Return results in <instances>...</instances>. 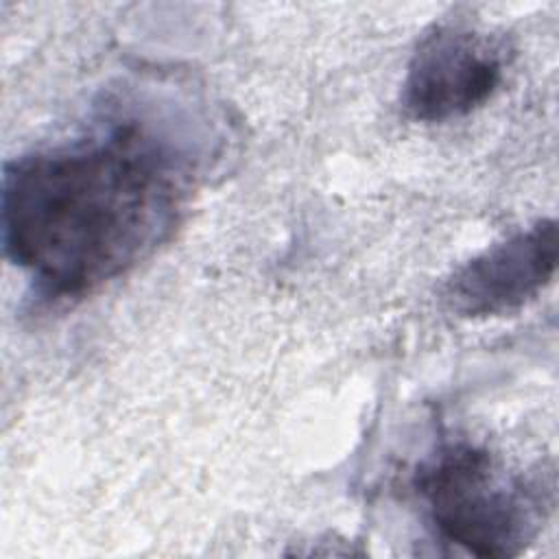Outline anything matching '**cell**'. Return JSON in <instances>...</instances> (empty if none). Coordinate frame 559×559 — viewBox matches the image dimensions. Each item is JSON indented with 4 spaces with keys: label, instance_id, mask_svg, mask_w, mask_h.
I'll use <instances>...</instances> for the list:
<instances>
[{
    "label": "cell",
    "instance_id": "cell-1",
    "mask_svg": "<svg viewBox=\"0 0 559 559\" xmlns=\"http://www.w3.org/2000/svg\"><path fill=\"white\" fill-rule=\"evenodd\" d=\"M124 98L72 140L9 159L2 247L37 297L72 301L124 275L179 225L199 173L183 122Z\"/></svg>",
    "mask_w": 559,
    "mask_h": 559
},
{
    "label": "cell",
    "instance_id": "cell-2",
    "mask_svg": "<svg viewBox=\"0 0 559 559\" xmlns=\"http://www.w3.org/2000/svg\"><path fill=\"white\" fill-rule=\"evenodd\" d=\"M435 535L476 557H515L537 537L552 509V480L515 474L483 445L441 439L413 474Z\"/></svg>",
    "mask_w": 559,
    "mask_h": 559
},
{
    "label": "cell",
    "instance_id": "cell-3",
    "mask_svg": "<svg viewBox=\"0 0 559 559\" xmlns=\"http://www.w3.org/2000/svg\"><path fill=\"white\" fill-rule=\"evenodd\" d=\"M504 46L467 24H435L419 39L402 83V107L419 122H445L485 105L504 79Z\"/></svg>",
    "mask_w": 559,
    "mask_h": 559
},
{
    "label": "cell",
    "instance_id": "cell-4",
    "mask_svg": "<svg viewBox=\"0 0 559 559\" xmlns=\"http://www.w3.org/2000/svg\"><path fill=\"white\" fill-rule=\"evenodd\" d=\"M557 223L542 218L463 262L443 286L461 317H500L533 301L557 273Z\"/></svg>",
    "mask_w": 559,
    "mask_h": 559
}]
</instances>
